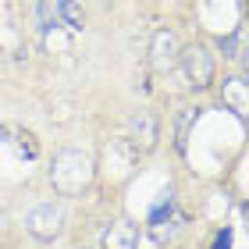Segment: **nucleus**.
<instances>
[{"mask_svg": "<svg viewBox=\"0 0 249 249\" xmlns=\"http://www.w3.org/2000/svg\"><path fill=\"white\" fill-rule=\"evenodd\" d=\"M61 15H64V25L71 29V32L82 29V15H78V7H75V4H61Z\"/></svg>", "mask_w": 249, "mask_h": 249, "instance_id": "12", "label": "nucleus"}, {"mask_svg": "<svg viewBox=\"0 0 249 249\" xmlns=\"http://www.w3.org/2000/svg\"><path fill=\"white\" fill-rule=\"evenodd\" d=\"M7 135H15L11 142L18 146V153H21V157H29V160H32V157H39V142L32 139V132H21V128H7Z\"/></svg>", "mask_w": 249, "mask_h": 249, "instance_id": "9", "label": "nucleus"}, {"mask_svg": "<svg viewBox=\"0 0 249 249\" xmlns=\"http://www.w3.org/2000/svg\"><path fill=\"white\" fill-rule=\"evenodd\" d=\"M89 175H93V164H89V157L78 153V150H64L50 167V182H53L57 192H64V196H75L78 189H86Z\"/></svg>", "mask_w": 249, "mask_h": 249, "instance_id": "1", "label": "nucleus"}, {"mask_svg": "<svg viewBox=\"0 0 249 249\" xmlns=\"http://www.w3.org/2000/svg\"><path fill=\"white\" fill-rule=\"evenodd\" d=\"M61 221H64V210L57 207V203H39V207H32L29 210V217H25V228L36 235V239H53V235L61 231Z\"/></svg>", "mask_w": 249, "mask_h": 249, "instance_id": "2", "label": "nucleus"}, {"mask_svg": "<svg viewBox=\"0 0 249 249\" xmlns=\"http://www.w3.org/2000/svg\"><path fill=\"white\" fill-rule=\"evenodd\" d=\"M153 68L157 71H167L175 61H178V39H175V32H167V29H160L153 36Z\"/></svg>", "mask_w": 249, "mask_h": 249, "instance_id": "4", "label": "nucleus"}, {"mask_svg": "<svg viewBox=\"0 0 249 249\" xmlns=\"http://www.w3.org/2000/svg\"><path fill=\"white\" fill-rule=\"evenodd\" d=\"M157 142V118L150 110H139L132 118V150H150Z\"/></svg>", "mask_w": 249, "mask_h": 249, "instance_id": "5", "label": "nucleus"}, {"mask_svg": "<svg viewBox=\"0 0 249 249\" xmlns=\"http://www.w3.org/2000/svg\"><path fill=\"white\" fill-rule=\"evenodd\" d=\"M213 249H231V228L217 231V239H213Z\"/></svg>", "mask_w": 249, "mask_h": 249, "instance_id": "13", "label": "nucleus"}, {"mask_svg": "<svg viewBox=\"0 0 249 249\" xmlns=\"http://www.w3.org/2000/svg\"><path fill=\"white\" fill-rule=\"evenodd\" d=\"M239 39H242V29H235V32H228V36H221L224 57H239Z\"/></svg>", "mask_w": 249, "mask_h": 249, "instance_id": "10", "label": "nucleus"}, {"mask_svg": "<svg viewBox=\"0 0 249 249\" xmlns=\"http://www.w3.org/2000/svg\"><path fill=\"white\" fill-rule=\"evenodd\" d=\"M171 213H175V199H171V189H164V192H160V199H157V207L150 210V224H153V231L160 228L164 221H171Z\"/></svg>", "mask_w": 249, "mask_h": 249, "instance_id": "8", "label": "nucleus"}, {"mask_svg": "<svg viewBox=\"0 0 249 249\" xmlns=\"http://www.w3.org/2000/svg\"><path fill=\"white\" fill-rule=\"evenodd\" d=\"M224 100L231 104V110L235 114H246V78H228L224 82Z\"/></svg>", "mask_w": 249, "mask_h": 249, "instance_id": "7", "label": "nucleus"}, {"mask_svg": "<svg viewBox=\"0 0 249 249\" xmlns=\"http://www.w3.org/2000/svg\"><path fill=\"white\" fill-rule=\"evenodd\" d=\"M182 68H185V75H189V82L196 86V89H203V86H210V78H213V61H210V53L199 47H189L185 53H182Z\"/></svg>", "mask_w": 249, "mask_h": 249, "instance_id": "3", "label": "nucleus"}, {"mask_svg": "<svg viewBox=\"0 0 249 249\" xmlns=\"http://www.w3.org/2000/svg\"><path fill=\"white\" fill-rule=\"evenodd\" d=\"M196 121V110H185L182 114V121H178V139H175V146L178 150H185V139H189V124Z\"/></svg>", "mask_w": 249, "mask_h": 249, "instance_id": "11", "label": "nucleus"}, {"mask_svg": "<svg viewBox=\"0 0 249 249\" xmlns=\"http://www.w3.org/2000/svg\"><path fill=\"white\" fill-rule=\"evenodd\" d=\"M135 242H139V231L132 221H114L104 231V249H135Z\"/></svg>", "mask_w": 249, "mask_h": 249, "instance_id": "6", "label": "nucleus"}]
</instances>
